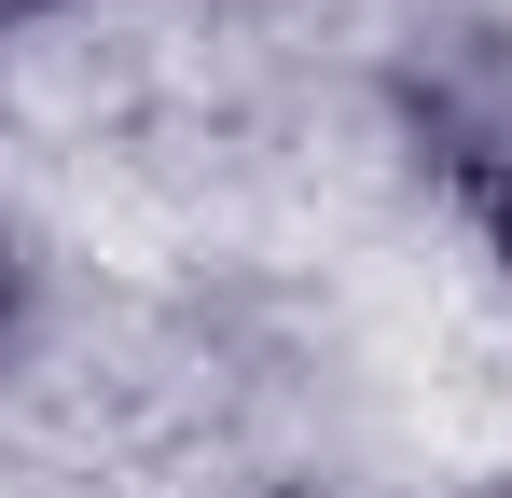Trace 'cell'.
Wrapping results in <instances>:
<instances>
[{
  "label": "cell",
  "mask_w": 512,
  "mask_h": 498,
  "mask_svg": "<svg viewBox=\"0 0 512 498\" xmlns=\"http://www.w3.org/2000/svg\"><path fill=\"white\" fill-rule=\"evenodd\" d=\"M28 332H42V263H28V236H0V374L28 360Z\"/></svg>",
  "instance_id": "6da1fadb"
},
{
  "label": "cell",
  "mask_w": 512,
  "mask_h": 498,
  "mask_svg": "<svg viewBox=\"0 0 512 498\" xmlns=\"http://www.w3.org/2000/svg\"><path fill=\"white\" fill-rule=\"evenodd\" d=\"M471 194H485V236H499V263H512V153L485 166V180H471Z\"/></svg>",
  "instance_id": "7a4b0ae2"
},
{
  "label": "cell",
  "mask_w": 512,
  "mask_h": 498,
  "mask_svg": "<svg viewBox=\"0 0 512 498\" xmlns=\"http://www.w3.org/2000/svg\"><path fill=\"white\" fill-rule=\"evenodd\" d=\"M28 14H56V0H0V28H28Z\"/></svg>",
  "instance_id": "3957f363"
},
{
  "label": "cell",
  "mask_w": 512,
  "mask_h": 498,
  "mask_svg": "<svg viewBox=\"0 0 512 498\" xmlns=\"http://www.w3.org/2000/svg\"><path fill=\"white\" fill-rule=\"evenodd\" d=\"M485 498H512V471H499V485H485Z\"/></svg>",
  "instance_id": "277c9868"
}]
</instances>
